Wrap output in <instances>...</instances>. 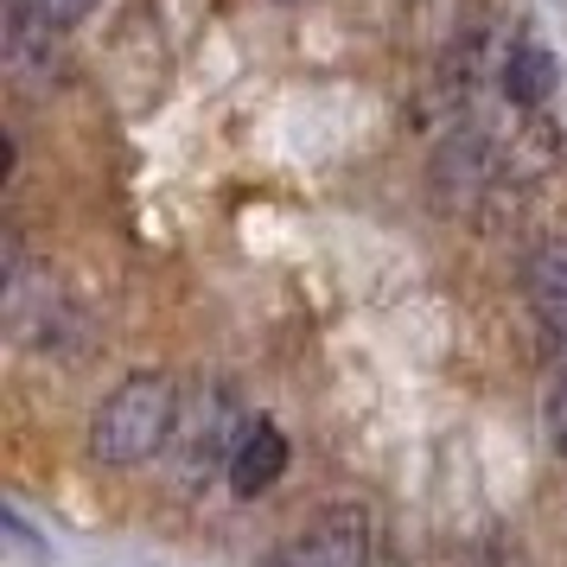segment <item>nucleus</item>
<instances>
[{
  "mask_svg": "<svg viewBox=\"0 0 567 567\" xmlns=\"http://www.w3.org/2000/svg\"><path fill=\"white\" fill-rule=\"evenodd\" d=\"M261 567H370V511L363 504H332L307 529L275 542Z\"/></svg>",
  "mask_w": 567,
  "mask_h": 567,
  "instance_id": "nucleus-2",
  "label": "nucleus"
},
{
  "mask_svg": "<svg viewBox=\"0 0 567 567\" xmlns=\"http://www.w3.org/2000/svg\"><path fill=\"white\" fill-rule=\"evenodd\" d=\"M230 427H236V395L224 383H210L198 395V409L179 421V478L185 491L205 485L217 465H230Z\"/></svg>",
  "mask_w": 567,
  "mask_h": 567,
  "instance_id": "nucleus-3",
  "label": "nucleus"
},
{
  "mask_svg": "<svg viewBox=\"0 0 567 567\" xmlns=\"http://www.w3.org/2000/svg\"><path fill=\"white\" fill-rule=\"evenodd\" d=\"M64 27H52V20H39L32 7H20V0H7V71L20 83H32V90H45V83L64 78V39H58Z\"/></svg>",
  "mask_w": 567,
  "mask_h": 567,
  "instance_id": "nucleus-4",
  "label": "nucleus"
},
{
  "mask_svg": "<svg viewBox=\"0 0 567 567\" xmlns=\"http://www.w3.org/2000/svg\"><path fill=\"white\" fill-rule=\"evenodd\" d=\"M555 58L542 52V45H516L511 64H504V90H511L516 109H542L548 96H555Z\"/></svg>",
  "mask_w": 567,
  "mask_h": 567,
  "instance_id": "nucleus-6",
  "label": "nucleus"
},
{
  "mask_svg": "<svg viewBox=\"0 0 567 567\" xmlns=\"http://www.w3.org/2000/svg\"><path fill=\"white\" fill-rule=\"evenodd\" d=\"M529 300H536L542 326L561 338L567 332V249H542L529 261Z\"/></svg>",
  "mask_w": 567,
  "mask_h": 567,
  "instance_id": "nucleus-7",
  "label": "nucleus"
},
{
  "mask_svg": "<svg viewBox=\"0 0 567 567\" xmlns=\"http://www.w3.org/2000/svg\"><path fill=\"white\" fill-rule=\"evenodd\" d=\"M20 7H32L39 20H52V27H78L90 7H103V0H20Z\"/></svg>",
  "mask_w": 567,
  "mask_h": 567,
  "instance_id": "nucleus-8",
  "label": "nucleus"
},
{
  "mask_svg": "<svg viewBox=\"0 0 567 567\" xmlns=\"http://www.w3.org/2000/svg\"><path fill=\"white\" fill-rule=\"evenodd\" d=\"M179 383L166 370H134L109 389L90 414V460L96 465H141L179 440Z\"/></svg>",
  "mask_w": 567,
  "mask_h": 567,
  "instance_id": "nucleus-1",
  "label": "nucleus"
},
{
  "mask_svg": "<svg viewBox=\"0 0 567 567\" xmlns=\"http://www.w3.org/2000/svg\"><path fill=\"white\" fill-rule=\"evenodd\" d=\"M548 440H555V453H567V370L555 383V395H548Z\"/></svg>",
  "mask_w": 567,
  "mask_h": 567,
  "instance_id": "nucleus-9",
  "label": "nucleus"
},
{
  "mask_svg": "<svg viewBox=\"0 0 567 567\" xmlns=\"http://www.w3.org/2000/svg\"><path fill=\"white\" fill-rule=\"evenodd\" d=\"M281 472H287V434L275 421H256L230 453V491L236 497H261V491H275Z\"/></svg>",
  "mask_w": 567,
  "mask_h": 567,
  "instance_id": "nucleus-5",
  "label": "nucleus"
}]
</instances>
